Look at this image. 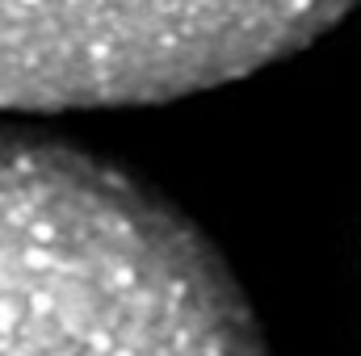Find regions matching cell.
Listing matches in <instances>:
<instances>
[{
	"instance_id": "1",
	"label": "cell",
	"mask_w": 361,
	"mask_h": 356,
	"mask_svg": "<svg viewBox=\"0 0 361 356\" xmlns=\"http://www.w3.org/2000/svg\"><path fill=\"white\" fill-rule=\"evenodd\" d=\"M0 356H265L210 243L118 168L0 134Z\"/></svg>"
},
{
	"instance_id": "2",
	"label": "cell",
	"mask_w": 361,
	"mask_h": 356,
	"mask_svg": "<svg viewBox=\"0 0 361 356\" xmlns=\"http://www.w3.org/2000/svg\"><path fill=\"white\" fill-rule=\"evenodd\" d=\"M357 0H0V105H147L302 51Z\"/></svg>"
}]
</instances>
